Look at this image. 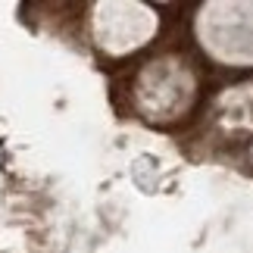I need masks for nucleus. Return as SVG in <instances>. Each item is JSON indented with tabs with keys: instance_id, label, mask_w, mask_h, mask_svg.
I'll return each instance as SVG.
<instances>
[]
</instances>
